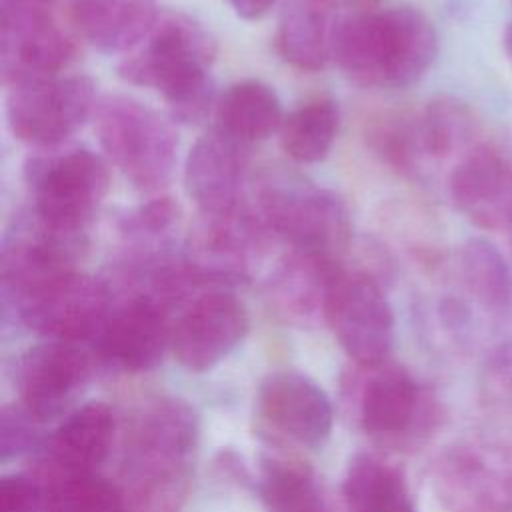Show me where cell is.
Instances as JSON below:
<instances>
[{
    "instance_id": "cell-13",
    "label": "cell",
    "mask_w": 512,
    "mask_h": 512,
    "mask_svg": "<svg viewBox=\"0 0 512 512\" xmlns=\"http://www.w3.org/2000/svg\"><path fill=\"white\" fill-rule=\"evenodd\" d=\"M112 290V288H110ZM174 312L142 294H116L90 348L98 364L140 374L156 368L170 350Z\"/></svg>"
},
{
    "instance_id": "cell-31",
    "label": "cell",
    "mask_w": 512,
    "mask_h": 512,
    "mask_svg": "<svg viewBox=\"0 0 512 512\" xmlns=\"http://www.w3.org/2000/svg\"><path fill=\"white\" fill-rule=\"evenodd\" d=\"M36 478L44 490V512H124L118 482L100 472Z\"/></svg>"
},
{
    "instance_id": "cell-26",
    "label": "cell",
    "mask_w": 512,
    "mask_h": 512,
    "mask_svg": "<svg viewBox=\"0 0 512 512\" xmlns=\"http://www.w3.org/2000/svg\"><path fill=\"white\" fill-rule=\"evenodd\" d=\"M456 276L464 296L488 320L498 322L512 310V268L500 248L484 238L466 240L456 252Z\"/></svg>"
},
{
    "instance_id": "cell-21",
    "label": "cell",
    "mask_w": 512,
    "mask_h": 512,
    "mask_svg": "<svg viewBox=\"0 0 512 512\" xmlns=\"http://www.w3.org/2000/svg\"><path fill=\"white\" fill-rule=\"evenodd\" d=\"M116 438V414L100 400L68 412L44 438L30 472L36 476L98 472Z\"/></svg>"
},
{
    "instance_id": "cell-27",
    "label": "cell",
    "mask_w": 512,
    "mask_h": 512,
    "mask_svg": "<svg viewBox=\"0 0 512 512\" xmlns=\"http://www.w3.org/2000/svg\"><path fill=\"white\" fill-rule=\"evenodd\" d=\"M284 116L278 94L260 80L230 84L214 106L216 128L246 146L264 142L280 132Z\"/></svg>"
},
{
    "instance_id": "cell-25",
    "label": "cell",
    "mask_w": 512,
    "mask_h": 512,
    "mask_svg": "<svg viewBox=\"0 0 512 512\" xmlns=\"http://www.w3.org/2000/svg\"><path fill=\"white\" fill-rule=\"evenodd\" d=\"M346 512H418L406 474L376 452L354 454L342 478Z\"/></svg>"
},
{
    "instance_id": "cell-34",
    "label": "cell",
    "mask_w": 512,
    "mask_h": 512,
    "mask_svg": "<svg viewBox=\"0 0 512 512\" xmlns=\"http://www.w3.org/2000/svg\"><path fill=\"white\" fill-rule=\"evenodd\" d=\"M0 512H44V490L30 470L2 478Z\"/></svg>"
},
{
    "instance_id": "cell-24",
    "label": "cell",
    "mask_w": 512,
    "mask_h": 512,
    "mask_svg": "<svg viewBox=\"0 0 512 512\" xmlns=\"http://www.w3.org/2000/svg\"><path fill=\"white\" fill-rule=\"evenodd\" d=\"M256 492L264 512H338L318 472L286 454L268 452L260 458Z\"/></svg>"
},
{
    "instance_id": "cell-5",
    "label": "cell",
    "mask_w": 512,
    "mask_h": 512,
    "mask_svg": "<svg viewBox=\"0 0 512 512\" xmlns=\"http://www.w3.org/2000/svg\"><path fill=\"white\" fill-rule=\"evenodd\" d=\"M250 204L288 250L340 258L352 240L344 200L312 180L280 168L262 170L250 184Z\"/></svg>"
},
{
    "instance_id": "cell-11",
    "label": "cell",
    "mask_w": 512,
    "mask_h": 512,
    "mask_svg": "<svg viewBox=\"0 0 512 512\" xmlns=\"http://www.w3.org/2000/svg\"><path fill=\"white\" fill-rule=\"evenodd\" d=\"M6 120L16 140L50 150L96 114V86L84 74H56L6 88Z\"/></svg>"
},
{
    "instance_id": "cell-7",
    "label": "cell",
    "mask_w": 512,
    "mask_h": 512,
    "mask_svg": "<svg viewBox=\"0 0 512 512\" xmlns=\"http://www.w3.org/2000/svg\"><path fill=\"white\" fill-rule=\"evenodd\" d=\"M94 116L106 160L136 190L158 192L170 182L178 138L160 112L136 98L112 94L98 102Z\"/></svg>"
},
{
    "instance_id": "cell-22",
    "label": "cell",
    "mask_w": 512,
    "mask_h": 512,
    "mask_svg": "<svg viewBox=\"0 0 512 512\" xmlns=\"http://www.w3.org/2000/svg\"><path fill=\"white\" fill-rule=\"evenodd\" d=\"M70 24L92 48L104 54H128L152 30L160 16L156 0H70Z\"/></svg>"
},
{
    "instance_id": "cell-29",
    "label": "cell",
    "mask_w": 512,
    "mask_h": 512,
    "mask_svg": "<svg viewBox=\"0 0 512 512\" xmlns=\"http://www.w3.org/2000/svg\"><path fill=\"white\" fill-rule=\"evenodd\" d=\"M340 108L330 96H314L284 116L280 146L296 164L322 162L338 136Z\"/></svg>"
},
{
    "instance_id": "cell-23",
    "label": "cell",
    "mask_w": 512,
    "mask_h": 512,
    "mask_svg": "<svg viewBox=\"0 0 512 512\" xmlns=\"http://www.w3.org/2000/svg\"><path fill=\"white\" fill-rule=\"evenodd\" d=\"M336 8L332 0H284L276 26L280 58L302 72L322 70L334 52Z\"/></svg>"
},
{
    "instance_id": "cell-10",
    "label": "cell",
    "mask_w": 512,
    "mask_h": 512,
    "mask_svg": "<svg viewBox=\"0 0 512 512\" xmlns=\"http://www.w3.org/2000/svg\"><path fill=\"white\" fill-rule=\"evenodd\" d=\"M444 512H512V440L468 436L446 446L430 468Z\"/></svg>"
},
{
    "instance_id": "cell-30",
    "label": "cell",
    "mask_w": 512,
    "mask_h": 512,
    "mask_svg": "<svg viewBox=\"0 0 512 512\" xmlns=\"http://www.w3.org/2000/svg\"><path fill=\"white\" fill-rule=\"evenodd\" d=\"M180 222V204L168 196L150 198L148 202L130 208L118 220V232L124 240V254H172Z\"/></svg>"
},
{
    "instance_id": "cell-4",
    "label": "cell",
    "mask_w": 512,
    "mask_h": 512,
    "mask_svg": "<svg viewBox=\"0 0 512 512\" xmlns=\"http://www.w3.org/2000/svg\"><path fill=\"white\" fill-rule=\"evenodd\" d=\"M338 400L350 426L390 450H416L444 422L436 392L406 366L388 360L352 362L340 376Z\"/></svg>"
},
{
    "instance_id": "cell-35",
    "label": "cell",
    "mask_w": 512,
    "mask_h": 512,
    "mask_svg": "<svg viewBox=\"0 0 512 512\" xmlns=\"http://www.w3.org/2000/svg\"><path fill=\"white\" fill-rule=\"evenodd\" d=\"M216 470L222 478H226L228 482L240 486V488H256V478L252 474V470L248 468V464L242 460V456L232 450V448H222L216 458H214Z\"/></svg>"
},
{
    "instance_id": "cell-19",
    "label": "cell",
    "mask_w": 512,
    "mask_h": 512,
    "mask_svg": "<svg viewBox=\"0 0 512 512\" xmlns=\"http://www.w3.org/2000/svg\"><path fill=\"white\" fill-rule=\"evenodd\" d=\"M250 146L216 126L188 150L184 186L198 212H226L244 204L250 184Z\"/></svg>"
},
{
    "instance_id": "cell-32",
    "label": "cell",
    "mask_w": 512,
    "mask_h": 512,
    "mask_svg": "<svg viewBox=\"0 0 512 512\" xmlns=\"http://www.w3.org/2000/svg\"><path fill=\"white\" fill-rule=\"evenodd\" d=\"M482 404L498 414H512V338L494 344L480 366Z\"/></svg>"
},
{
    "instance_id": "cell-8",
    "label": "cell",
    "mask_w": 512,
    "mask_h": 512,
    "mask_svg": "<svg viewBox=\"0 0 512 512\" xmlns=\"http://www.w3.org/2000/svg\"><path fill=\"white\" fill-rule=\"evenodd\" d=\"M272 238L246 200L226 212H198L180 254L200 288L228 290L252 280Z\"/></svg>"
},
{
    "instance_id": "cell-40",
    "label": "cell",
    "mask_w": 512,
    "mask_h": 512,
    "mask_svg": "<svg viewBox=\"0 0 512 512\" xmlns=\"http://www.w3.org/2000/svg\"><path fill=\"white\" fill-rule=\"evenodd\" d=\"M2 2H12V4H40V6H44L48 0H2Z\"/></svg>"
},
{
    "instance_id": "cell-14",
    "label": "cell",
    "mask_w": 512,
    "mask_h": 512,
    "mask_svg": "<svg viewBox=\"0 0 512 512\" xmlns=\"http://www.w3.org/2000/svg\"><path fill=\"white\" fill-rule=\"evenodd\" d=\"M76 58V34L44 6L2 2L0 74L6 88L62 74Z\"/></svg>"
},
{
    "instance_id": "cell-38",
    "label": "cell",
    "mask_w": 512,
    "mask_h": 512,
    "mask_svg": "<svg viewBox=\"0 0 512 512\" xmlns=\"http://www.w3.org/2000/svg\"><path fill=\"white\" fill-rule=\"evenodd\" d=\"M502 44H504V52L508 56V60L512 62V20L508 22L504 34H502Z\"/></svg>"
},
{
    "instance_id": "cell-12",
    "label": "cell",
    "mask_w": 512,
    "mask_h": 512,
    "mask_svg": "<svg viewBox=\"0 0 512 512\" xmlns=\"http://www.w3.org/2000/svg\"><path fill=\"white\" fill-rule=\"evenodd\" d=\"M96 364L84 342L42 340L30 346L16 364L18 404L42 424L64 418L80 406Z\"/></svg>"
},
{
    "instance_id": "cell-1",
    "label": "cell",
    "mask_w": 512,
    "mask_h": 512,
    "mask_svg": "<svg viewBox=\"0 0 512 512\" xmlns=\"http://www.w3.org/2000/svg\"><path fill=\"white\" fill-rule=\"evenodd\" d=\"M200 418L184 398L164 396L150 402L134 420L118 486L124 512H180L186 504Z\"/></svg>"
},
{
    "instance_id": "cell-6",
    "label": "cell",
    "mask_w": 512,
    "mask_h": 512,
    "mask_svg": "<svg viewBox=\"0 0 512 512\" xmlns=\"http://www.w3.org/2000/svg\"><path fill=\"white\" fill-rule=\"evenodd\" d=\"M30 214L42 224L86 236L108 188V162L90 148H50L24 166Z\"/></svg>"
},
{
    "instance_id": "cell-33",
    "label": "cell",
    "mask_w": 512,
    "mask_h": 512,
    "mask_svg": "<svg viewBox=\"0 0 512 512\" xmlns=\"http://www.w3.org/2000/svg\"><path fill=\"white\" fill-rule=\"evenodd\" d=\"M38 422L20 404H8L0 414V452L2 460L18 458L22 454H36L44 442Z\"/></svg>"
},
{
    "instance_id": "cell-15",
    "label": "cell",
    "mask_w": 512,
    "mask_h": 512,
    "mask_svg": "<svg viewBox=\"0 0 512 512\" xmlns=\"http://www.w3.org/2000/svg\"><path fill=\"white\" fill-rule=\"evenodd\" d=\"M324 324L350 362L374 364L390 358L394 310L382 282L370 272L342 270L328 298Z\"/></svg>"
},
{
    "instance_id": "cell-28",
    "label": "cell",
    "mask_w": 512,
    "mask_h": 512,
    "mask_svg": "<svg viewBox=\"0 0 512 512\" xmlns=\"http://www.w3.org/2000/svg\"><path fill=\"white\" fill-rule=\"evenodd\" d=\"M416 146L422 170L428 162L462 158L480 140V118L466 102L454 96H436L414 114Z\"/></svg>"
},
{
    "instance_id": "cell-9",
    "label": "cell",
    "mask_w": 512,
    "mask_h": 512,
    "mask_svg": "<svg viewBox=\"0 0 512 512\" xmlns=\"http://www.w3.org/2000/svg\"><path fill=\"white\" fill-rule=\"evenodd\" d=\"M112 304L106 278L68 270L2 296L4 312L44 340L90 344Z\"/></svg>"
},
{
    "instance_id": "cell-36",
    "label": "cell",
    "mask_w": 512,
    "mask_h": 512,
    "mask_svg": "<svg viewBox=\"0 0 512 512\" xmlns=\"http://www.w3.org/2000/svg\"><path fill=\"white\" fill-rule=\"evenodd\" d=\"M232 12L244 20H258L262 16H266L272 6L276 4V0H224Z\"/></svg>"
},
{
    "instance_id": "cell-17",
    "label": "cell",
    "mask_w": 512,
    "mask_h": 512,
    "mask_svg": "<svg viewBox=\"0 0 512 512\" xmlns=\"http://www.w3.org/2000/svg\"><path fill=\"white\" fill-rule=\"evenodd\" d=\"M256 412L270 442L320 448L330 438L334 404L326 390L300 370H276L264 376L256 392Z\"/></svg>"
},
{
    "instance_id": "cell-3",
    "label": "cell",
    "mask_w": 512,
    "mask_h": 512,
    "mask_svg": "<svg viewBox=\"0 0 512 512\" xmlns=\"http://www.w3.org/2000/svg\"><path fill=\"white\" fill-rule=\"evenodd\" d=\"M438 56L430 18L412 6L370 8L338 22L332 60L342 74L372 90L416 84Z\"/></svg>"
},
{
    "instance_id": "cell-18",
    "label": "cell",
    "mask_w": 512,
    "mask_h": 512,
    "mask_svg": "<svg viewBox=\"0 0 512 512\" xmlns=\"http://www.w3.org/2000/svg\"><path fill=\"white\" fill-rule=\"evenodd\" d=\"M448 196L474 226L504 228L512 208V152L502 144L480 140L452 166Z\"/></svg>"
},
{
    "instance_id": "cell-37",
    "label": "cell",
    "mask_w": 512,
    "mask_h": 512,
    "mask_svg": "<svg viewBox=\"0 0 512 512\" xmlns=\"http://www.w3.org/2000/svg\"><path fill=\"white\" fill-rule=\"evenodd\" d=\"M336 6H350V8H356V12L360 10H370V8H376V4L380 0H332Z\"/></svg>"
},
{
    "instance_id": "cell-2",
    "label": "cell",
    "mask_w": 512,
    "mask_h": 512,
    "mask_svg": "<svg viewBox=\"0 0 512 512\" xmlns=\"http://www.w3.org/2000/svg\"><path fill=\"white\" fill-rule=\"evenodd\" d=\"M216 52V38L202 22L184 12H160L148 36L118 62V76L158 92L172 120L196 124L216 106L210 76Z\"/></svg>"
},
{
    "instance_id": "cell-39",
    "label": "cell",
    "mask_w": 512,
    "mask_h": 512,
    "mask_svg": "<svg viewBox=\"0 0 512 512\" xmlns=\"http://www.w3.org/2000/svg\"><path fill=\"white\" fill-rule=\"evenodd\" d=\"M502 230L506 232V238H508V244H510V250H512V208H510V212H508V218H506Z\"/></svg>"
},
{
    "instance_id": "cell-20",
    "label": "cell",
    "mask_w": 512,
    "mask_h": 512,
    "mask_svg": "<svg viewBox=\"0 0 512 512\" xmlns=\"http://www.w3.org/2000/svg\"><path fill=\"white\" fill-rule=\"evenodd\" d=\"M342 270L340 258L288 250L268 272L266 300L274 314L292 326L324 324L328 298Z\"/></svg>"
},
{
    "instance_id": "cell-16",
    "label": "cell",
    "mask_w": 512,
    "mask_h": 512,
    "mask_svg": "<svg viewBox=\"0 0 512 512\" xmlns=\"http://www.w3.org/2000/svg\"><path fill=\"white\" fill-rule=\"evenodd\" d=\"M250 314L224 288H206L174 316L170 352L188 372H208L226 360L248 336Z\"/></svg>"
}]
</instances>
